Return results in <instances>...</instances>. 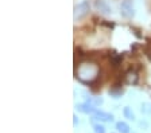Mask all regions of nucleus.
<instances>
[{
    "instance_id": "nucleus-12",
    "label": "nucleus",
    "mask_w": 151,
    "mask_h": 133,
    "mask_svg": "<svg viewBox=\"0 0 151 133\" xmlns=\"http://www.w3.org/2000/svg\"><path fill=\"white\" fill-rule=\"evenodd\" d=\"M91 101L94 104V106H97V105H101L103 104V98H99V97H96V98H91Z\"/></svg>"
},
{
    "instance_id": "nucleus-7",
    "label": "nucleus",
    "mask_w": 151,
    "mask_h": 133,
    "mask_svg": "<svg viewBox=\"0 0 151 133\" xmlns=\"http://www.w3.org/2000/svg\"><path fill=\"white\" fill-rule=\"evenodd\" d=\"M124 81H126V83H128V85H135V83L138 82V74H136V71H134V70L127 71L126 75H124Z\"/></svg>"
},
{
    "instance_id": "nucleus-6",
    "label": "nucleus",
    "mask_w": 151,
    "mask_h": 133,
    "mask_svg": "<svg viewBox=\"0 0 151 133\" xmlns=\"http://www.w3.org/2000/svg\"><path fill=\"white\" fill-rule=\"evenodd\" d=\"M93 118L94 120H99V121H112L113 116L109 113H105V112H103V110H96Z\"/></svg>"
},
{
    "instance_id": "nucleus-2",
    "label": "nucleus",
    "mask_w": 151,
    "mask_h": 133,
    "mask_svg": "<svg viewBox=\"0 0 151 133\" xmlns=\"http://www.w3.org/2000/svg\"><path fill=\"white\" fill-rule=\"evenodd\" d=\"M91 11V6H89L88 0H84L81 3H78L74 7V12H73V16H74V22H80L85 18V16L89 14Z\"/></svg>"
},
{
    "instance_id": "nucleus-5",
    "label": "nucleus",
    "mask_w": 151,
    "mask_h": 133,
    "mask_svg": "<svg viewBox=\"0 0 151 133\" xmlns=\"http://www.w3.org/2000/svg\"><path fill=\"white\" fill-rule=\"evenodd\" d=\"M94 6H96L99 12L103 14V15H109V14L112 12V8H111L109 4H108L105 0H96V1H94Z\"/></svg>"
},
{
    "instance_id": "nucleus-11",
    "label": "nucleus",
    "mask_w": 151,
    "mask_h": 133,
    "mask_svg": "<svg viewBox=\"0 0 151 133\" xmlns=\"http://www.w3.org/2000/svg\"><path fill=\"white\" fill-rule=\"evenodd\" d=\"M93 129L94 133H105V128L101 124H93Z\"/></svg>"
},
{
    "instance_id": "nucleus-9",
    "label": "nucleus",
    "mask_w": 151,
    "mask_h": 133,
    "mask_svg": "<svg viewBox=\"0 0 151 133\" xmlns=\"http://www.w3.org/2000/svg\"><path fill=\"white\" fill-rule=\"evenodd\" d=\"M123 114H124V117H126L127 120H131V121L135 120V114H134V112L131 110L129 106H126V108L123 109Z\"/></svg>"
},
{
    "instance_id": "nucleus-4",
    "label": "nucleus",
    "mask_w": 151,
    "mask_h": 133,
    "mask_svg": "<svg viewBox=\"0 0 151 133\" xmlns=\"http://www.w3.org/2000/svg\"><path fill=\"white\" fill-rule=\"evenodd\" d=\"M76 109L78 112H81V113H94L96 112V109H94V104L92 101H86L84 102V104H77L76 105Z\"/></svg>"
},
{
    "instance_id": "nucleus-13",
    "label": "nucleus",
    "mask_w": 151,
    "mask_h": 133,
    "mask_svg": "<svg viewBox=\"0 0 151 133\" xmlns=\"http://www.w3.org/2000/svg\"><path fill=\"white\" fill-rule=\"evenodd\" d=\"M73 124H74V127L78 124V117L77 116H73Z\"/></svg>"
},
{
    "instance_id": "nucleus-10",
    "label": "nucleus",
    "mask_w": 151,
    "mask_h": 133,
    "mask_svg": "<svg viewBox=\"0 0 151 133\" xmlns=\"http://www.w3.org/2000/svg\"><path fill=\"white\" fill-rule=\"evenodd\" d=\"M140 112L143 114H151V104L148 102H143L140 106Z\"/></svg>"
},
{
    "instance_id": "nucleus-8",
    "label": "nucleus",
    "mask_w": 151,
    "mask_h": 133,
    "mask_svg": "<svg viewBox=\"0 0 151 133\" xmlns=\"http://www.w3.org/2000/svg\"><path fill=\"white\" fill-rule=\"evenodd\" d=\"M116 129L119 133H129V127L128 124L124 122V121H119L116 124Z\"/></svg>"
},
{
    "instance_id": "nucleus-14",
    "label": "nucleus",
    "mask_w": 151,
    "mask_h": 133,
    "mask_svg": "<svg viewBox=\"0 0 151 133\" xmlns=\"http://www.w3.org/2000/svg\"><path fill=\"white\" fill-rule=\"evenodd\" d=\"M139 127H143V128H147V122H143V121H140V122H139Z\"/></svg>"
},
{
    "instance_id": "nucleus-3",
    "label": "nucleus",
    "mask_w": 151,
    "mask_h": 133,
    "mask_svg": "<svg viewBox=\"0 0 151 133\" xmlns=\"http://www.w3.org/2000/svg\"><path fill=\"white\" fill-rule=\"evenodd\" d=\"M134 0H123L120 4V14L124 18H132L135 15V10H134Z\"/></svg>"
},
{
    "instance_id": "nucleus-1",
    "label": "nucleus",
    "mask_w": 151,
    "mask_h": 133,
    "mask_svg": "<svg viewBox=\"0 0 151 133\" xmlns=\"http://www.w3.org/2000/svg\"><path fill=\"white\" fill-rule=\"evenodd\" d=\"M99 71L100 67L97 63L94 62H82L78 65V67L76 69V77L84 83H91L93 81H96V78L99 77Z\"/></svg>"
}]
</instances>
